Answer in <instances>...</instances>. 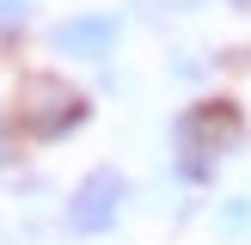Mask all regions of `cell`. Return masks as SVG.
Masks as SVG:
<instances>
[{"mask_svg":"<svg viewBox=\"0 0 251 245\" xmlns=\"http://www.w3.org/2000/svg\"><path fill=\"white\" fill-rule=\"evenodd\" d=\"M245 147V110L233 98H196L172 117V178L215 184V172Z\"/></svg>","mask_w":251,"mask_h":245,"instance_id":"cell-1","label":"cell"},{"mask_svg":"<svg viewBox=\"0 0 251 245\" xmlns=\"http://www.w3.org/2000/svg\"><path fill=\"white\" fill-rule=\"evenodd\" d=\"M12 122H19L25 141L55 147V141H68L74 129L92 122V98H86L80 86H68L61 74H25V80H19V110H12Z\"/></svg>","mask_w":251,"mask_h":245,"instance_id":"cell-2","label":"cell"},{"mask_svg":"<svg viewBox=\"0 0 251 245\" xmlns=\"http://www.w3.org/2000/svg\"><path fill=\"white\" fill-rule=\"evenodd\" d=\"M129 178H123L117 166H92L80 184L68 190V202H61V233L68 239H104V233H117V220L129 215Z\"/></svg>","mask_w":251,"mask_h":245,"instance_id":"cell-3","label":"cell"},{"mask_svg":"<svg viewBox=\"0 0 251 245\" xmlns=\"http://www.w3.org/2000/svg\"><path fill=\"white\" fill-rule=\"evenodd\" d=\"M117 43H123V19L104 6H80L68 19H55V31H49V49L68 61H86V68H104L117 55Z\"/></svg>","mask_w":251,"mask_h":245,"instance_id":"cell-4","label":"cell"},{"mask_svg":"<svg viewBox=\"0 0 251 245\" xmlns=\"http://www.w3.org/2000/svg\"><path fill=\"white\" fill-rule=\"evenodd\" d=\"M208 233L215 239H251V190H233V196H221L215 208H208Z\"/></svg>","mask_w":251,"mask_h":245,"instance_id":"cell-5","label":"cell"},{"mask_svg":"<svg viewBox=\"0 0 251 245\" xmlns=\"http://www.w3.org/2000/svg\"><path fill=\"white\" fill-rule=\"evenodd\" d=\"M37 6H43V0H0V31H19Z\"/></svg>","mask_w":251,"mask_h":245,"instance_id":"cell-6","label":"cell"},{"mask_svg":"<svg viewBox=\"0 0 251 245\" xmlns=\"http://www.w3.org/2000/svg\"><path fill=\"white\" fill-rule=\"evenodd\" d=\"M147 6H159V12H202L208 0H147Z\"/></svg>","mask_w":251,"mask_h":245,"instance_id":"cell-7","label":"cell"},{"mask_svg":"<svg viewBox=\"0 0 251 245\" xmlns=\"http://www.w3.org/2000/svg\"><path fill=\"white\" fill-rule=\"evenodd\" d=\"M6 166H12V122L0 117V172H6Z\"/></svg>","mask_w":251,"mask_h":245,"instance_id":"cell-8","label":"cell"},{"mask_svg":"<svg viewBox=\"0 0 251 245\" xmlns=\"http://www.w3.org/2000/svg\"><path fill=\"white\" fill-rule=\"evenodd\" d=\"M221 6H233V12H251V0H221Z\"/></svg>","mask_w":251,"mask_h":245,"instance_id":"cell-9","label":"cell"}]
</instances>
